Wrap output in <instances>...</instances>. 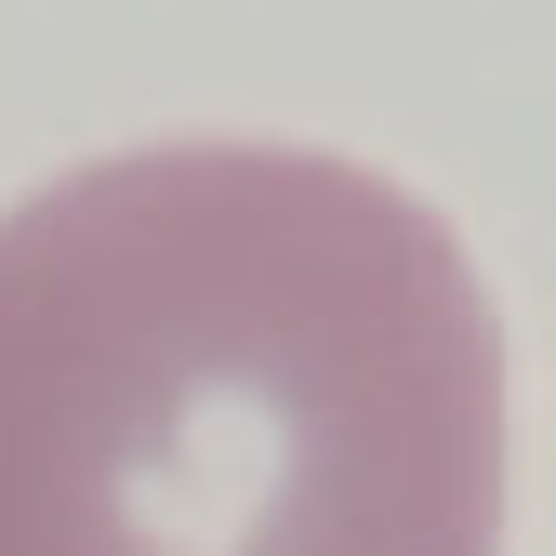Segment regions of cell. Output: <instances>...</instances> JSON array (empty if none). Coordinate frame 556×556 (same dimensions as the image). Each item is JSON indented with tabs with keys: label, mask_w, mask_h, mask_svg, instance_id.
Returning <instances> with one entry per match:
<instances>
[{
	"label": "cell",
	"mask_w": 556,
	"mask_h": 556,
	"mask_svg": "<svg viewBox=\"0 0 556 556\" xmlns=\"http://www.w3.org/2000/svg\"><path fill=\"white\" fill-rule=\"evenodd\" d=\"M0 556H504V318L397 173L119 147L0 213Z\"/></svg>",
	"instance_id": "obj_1"
}]
</instances>
